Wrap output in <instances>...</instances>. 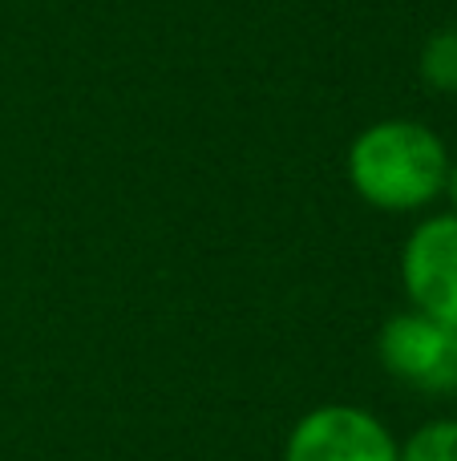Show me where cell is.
I'll return each instance as SVG.
<instances>
[{"instance_id":"1","label":"cell","mask_w":457,"mask_h":461,"mask_svg":"<svg viewBox=\"0 0 457 461\" xmlns=\"http://www.w3.org/2000/svg\"><path fill=\"white\" fill-rule=\"evenodd\" d=\"M450 162V146L434 126L417 118H381L348 142L345 178L372 211L421 215L442 203Z\"/></svg>"},{"instance_id":"2","label":"cell","mask_w":457,"mask_h":461,"mask_svg":"<svg viewBox=\"0 0 457 461\" xmlns=\"http://www.w3.org/2000/svg\"><path fill=\"white\" fill-rule=\"evenodd\" d=\"M377 360L393 381L434 397H457V328L421 312H397L377 332Z\"/></svg>"},{"instance_id":"3","label":"cell","mask_w":457,"mask_h":461,"mask_svg":"<svg viewBox=\"0 0 457 461\" xmlns=\"http://www.w3.org/2000/svg\"><path fill=\"white\" fill-rule=\"evenodd\" d=\"M283 461H401V441L356 405H320L291 425Z\"/></svg>"},{"instance_id":"4","label":"cell","mask_w":457,"mask_h":461,"mask_svg":"<svg viewBox=\"0 0 457 461\" xmlns=\"http://www.w3.org/2000/svg\"><path fill=\"white\" fill-rule=\"evenodd\" d=\"M401 287L409 308L457 328V215H426L401 243Z\"/></svg>"},{"instance_id":"5","label":"cell","mask_w":457,"mask_h":461,"mask_svg":"<svg viewBox=\"0 0 457 461\" xmlns=\"http://www.w3.org/2000/svg\"><path fill=\"white\" fill-rule=\"evenodd\" d=\"M417 73L434 94L457 97V24H442L437 32H429L417 57Z\"/></svg>"},{"instance_id":"6","label":"cell","mask_w":457,"mask_h":461,"mask_svg":"<svg viewBox=\"0 0 457 461\" xmlns=\"http://www.w3.org/2000/svg\"><path fill=\"white\" fill-rule=\"evenodd\" d=\"M401 461H457V417H434L405 438Z\"/></svg>"},{"instance_id":"7","label":"cell","mask_w":457,"mask_h":461,"mask_svg":"<svg viewBox=\"0 0 457 461\" xmlns=\"http://www.w3.org/2000/svg\"><path fill=\"white\" fill-rule=\"evenodd\" d=\"M442 199L450 203V211L457 215V158L450 162V175H445V191H442Z\"/></svg>"}]
</instances>
